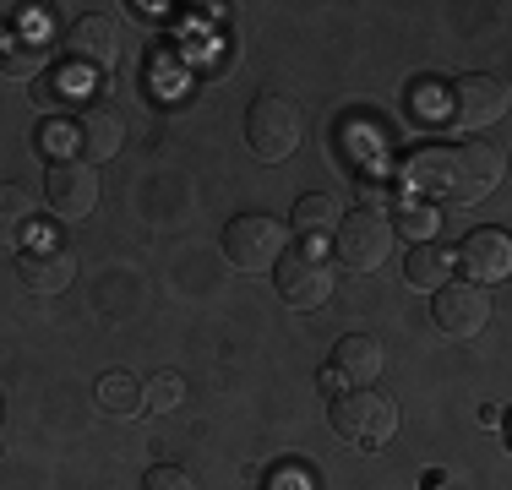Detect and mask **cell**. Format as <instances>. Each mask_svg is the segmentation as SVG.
<instances>
[{"label": "cell", "mask_w": 512, "mask_h": 490, "mask_svg": "<svg viewBox=\"0 0 512 490\" xmlns=\"http://www.w3.org/2000/svg\"><path fill=\"white\" fill-rule=\"evenodd\" d=\"M175 403H186V382H180L175 371H158V376H148L142 382V409H175Z\"/></svg>", "instance_id": "cell-20"}, {"label": "cell", "mask_w": 512, "mask_h": 490, "mask_svg": "<svg viewBox=\"0 0 512 490\" xmlns=\"http://www.w3.org/2000/svg\"><path fill=\"white\" fill-rule=\"evenodd\" d=\"M289 251V229L267 213H240L229 218L224 229V256L240 267V273H273L278 256Z\"/></svg>", "instance_id": "cell-4"}, {"label": "cell", "mask_w": 512, "mask_h": 490, "mask_svg": "<svg viewBox=\"0 0 512 490\" xmlns=\"http://www.w3.org/2000/svg\"><path fill=\"white\" fill-rule=\"evenodd\" d=\"M120 142H126V120H120V109L93 104V109H82V115H77V153H82V164H104V158H115Z\"/></svg>", "instance_id": "cell-12"}, {"label": "cell", "mask_w": 512, "mask_h": 490, "mask_svg": "<svg viewBox=\"0 0 512 490\" xmlns=\"http://www.w3.org/2000/svg\"><path fill=\"white\" fill-rule=\"evenodd\" d=\"M327 420H333V431L349 441V447H387L398 431V403L387 398V392L376 387H349L344 398H333V409H327Z\"/></svg>", "instance_id": "cell-2"}, {"label": "cell", "mask_w": 512, "mask_h": 490, "mask_svg": "<svg viewBox=\"0 0 512 490\" xmlns=\"http://www.w3.org/2000/svg\"><path fill=\"white\" fill-rule=\"evenodd\" d=\"M93 398H99L104 414H120V420H126V414L142 409V382H131L126 371H104L99 387H93Z\"/></svg>", "instance_id": "cell-18"}, {"label": "cell", "mask_w": 512, "mask_h": 490, "mask_svg": "<svg viewBox=\"0 0 512 490\" xmlns=\"http://www.w3.org/2000/svg\"><path fill=\"white\" fill-rule=\"evenodd\" d=\"M502 175V153L491 142H474V137H447V142H431L409 158L404 180L420 196H436V202H480L485 191L496 186Z\"/></svg>", "instance_id": "cell-1"}, {"label": "cell", "mask_w": 512, "mask_h": 490, "mask_svg": "<svg viewBox=\"0 0 512 490\" xmlns=\"http://www.w3.org/2000/svg\"><path fill=\"white\" fill-rule=\"evenodd\" d=\"M458 262L469 273V284H502L512 273V240L502 229H469L458 245Z\"/></svg>", "instance_id": "cell-11"}, {"label": "cell", "mask_w": 512, "mask_h": 490, "mask_svg": "<svg viewBox=\"0 0 512 490\" xmlns=\"http://www.w3.org/2000/svg\"><path fill=\"white\" fill-rule=\"evenodd\" d=\"M44 60H50V44H44V39H17V44L0 49V71L17 77V82L44 77Z\"/></svg>", "instance_id": "cell-19"}, {"label": "cell", "mask_w": 512, "mask_h": 490, "mask_svg": "<svg viewBox=\"0 0 512 490\" xmlns=\"http://www.w3.org/2000/svg\"><path fill=\"white\" fill-rule=\"evenodd\" d=\"M142 490H197L186 469H175V463H158V469L142 474Z\"/></svg>", "instance_id": "cell-22"}, {"label": "cell", "mask_w": 512, "mask_h": 490, "mask_svg": "<svg viewBox=\"0 0 512 490\" xmlns=\"http://www.w3.org/2000/svg\"><path fill=\"white\" fill-rule=\"evenodd\" d=\"M273 284H278V294H284V305H295V311H316V305L333 300V262H327L322 251H311V245H300V251L278 256Z\"/></svg>", "instance_id": "cell-6"}, {"label": "cell", "mask_w": 512, "mask_h": 490, "mask_svg": "<svg viewBox=\"0 0 512 490\" xmlns=\"http://www.w3.org/2000/svg\"><path fill=\"white\" fill-rule=\"evenodd\" d=\"M44 202H50V213L66 218V224L88 218L93 207H99V175H93V164H82V158L50 164V175H44Z\"/></svg>", "instance_id": "cell-8"}, {"label": "cell", "mask_w": 512, "mask_h": 490, "mask_svg": "<svg viewBox=\"0 0 512 490\" xmlns=\"http://www.w3.org/2000/svg\"><path fill=\"white\" fill-rule=\"evenodd\" d=\"M300 137H306V115H300L295 98H284V93L251 98V109H246V142H251V153L262 158V164H284V158L300 147Z\"/></svg>", "instance_id": "cell-3"}, {"label": "cell", "mask_w": 512, "mask_h": 490, "mask_svg": "<svg viewBox=\"0 0 512 490\" xmlns=\"http://www.w3.org/2000/svg\"><path fill=\"white\" fill-rule=\"evenodd\" d=\"M447 273H453V251H447L442 240H420L414 251L404 256V278H409V289H442L447 284Z\"/></svg>", "instance_id": "cell-16"}, {"label": "cell", "mask_w": 512, "mask_h": 490, "mask_svg": "<svg viewBox=\"0 0 512 490\" xmlns=\"http://www.w3.org/2000/svg\"><path fill=\"white\" fill-rule=\"evenodd\" d=\"M17 278H22V289H33V294H60L77 278V262H71V251H22V262H17Z\"/></svg>", "instance_id": "cell-14"}, {"label": "cell", "mask_w": 512, "mask_h": 490, "mask_svg": "<svg viewBox=\"0 0 512 490\" xmlns=\"http://www.w3.org/2000/svg\"><path fill=\"white\" fill-rule=\"evenodd\" d=\"M33 147H39V153H50L55 158V164H60V158H66L71 153V147H77V126H39V137H33Z\"/></svg>", "instance_id": "cell-23"}, {"label": "cell", "mask_w": 512, "mask_h": 490, "mask_svg": "<svg viewBox=\"0 0 512 490\" xmlns=\"http://www.w3.org/2000/svg\"><path fill=\"white\" fill-rule=\"evenodd\" d=\"M382 365H387V354H382V343H376L371 333H349V338H338V349H333V376H338V382H349V387H371L376 376H382Z\"/></svg>", "instance_id": "cell-13"}, {"label": "cell", "mask_w": 512, "mask_h": 490, "mask_svg": "<svg viewBox=\"0 0 512 490\" xmlns=\"http://www.w3.org/2000/svg\"><path fill=\"white\" fill-rule=\"evenodd\" d=\"M289 224H295L300 240H322V235H333V229L344 224V207H338L333 196H300Z\"/></svg>", "instance_id": "cell-17"}, {"label": "cell", "mask_w": 512, "mask_h": 490, "mask_svg": "<svg viewBox=\"0 0 512 490\" xmlns=\"http://www.w3.org/2000/svg\"><path fill=\"white\" fill-rule=\"evenodd\" d=\"M39 218V196L17 180H0V245H22Z\"/></svg>", "instance_id": "cell-15"}, {"label": "cell", "mask_w": 512, "mask_h": 490, "mask_svg": "<svg viewBox=\"0 0 512 490\" xmlns=\"http://www.w3.org/2000/svg\"><path fill=\"white\" fill-rule=\"evenodd\" d=\"M436 327L447 338H480L485 322H491V300H485V284H442L436 289Z\"/></svg>", "instance_id": "cell-9"}, {"label": "cell", "mask_w": 512, "mask_h": 490, "mask_svg": "<svg viewBox=\"0 0 512 490\" xmlns=\"http://www.w3.org/2000/svg\"><path fill=\"white\" fill-rule=\"evenodd\" d=\"M442 98H447L442 109L453 115V126H463V131H480V126H491V120L507 115V82L502 77H480V71L458 77Z\"/></svg>", "instance_id": "cell-7"}, {"label": "cell", "mask_w": 512, "mask_h": 490, "mask_svg": "<svg viewBox=\"0 0 512 490\" xmlns=\"http://www.w3.org/2000/svg\"><path fill=\"white\" fill-rule=\"evenodd\" d=\"M393 218H382L376 207H360V213H349V224L333 229V245H338V262L349 267V273H376V267H387V256H393Z\"/></svg>", "instance_id": "cell-5"}, {"label": "cell", "mask_w": 512, "mask_h": 490, "mask_svg": "<svg viewBox=\"0 0 512 490\" xmlns=\"http://www.w3.org/2000/svg\"><path fill=\"white\" fill-rule=\"evenodd\" d=\"M393 229H404V235H414V240H442V218H436L431 207H420V202H404V207H398Z\"/></svg>", "instance_id": "cell-21"}, {"label": "cell", "mask_w": 512, "mask_h": 490, "mask_svg": "<svg viewBox=\"0 0 512 490\" xmlns=\"http://www.w3.org/2000/svg\"><path fill=\"white\" fill-rule=\"evenodd\" d=\"M115 39H120V28H115V17L109 11H82V17H71L66 22V33H60V49L71 55V66H109L115 60Z\"/></svg>", "instance_id": "cell-10"}]
</instances>
